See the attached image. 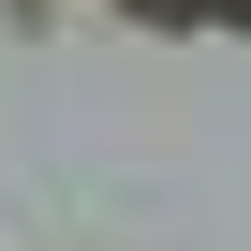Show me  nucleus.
Wrapping results in <instances>:
<instances>
[{"label":"nucleus","instance_id":"obj_1","mask_svg":"<svg viewBox=\"0 0 251 251\" xmlns=\"http://www.w3.org/2000/svg\"><path fill=\"white\" fill-rule=\"evenodd\" d=\"M148 15H251V0H148Z\"/></svg>","mask_w":251,"mask_h":251}]
</instances>
